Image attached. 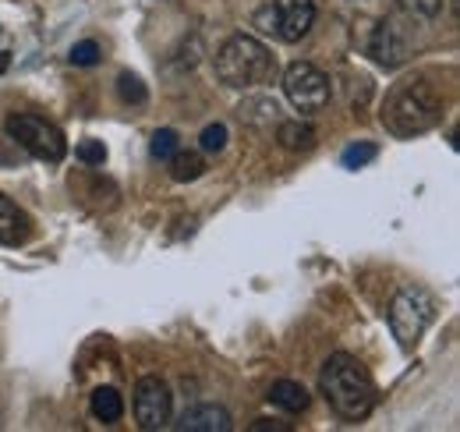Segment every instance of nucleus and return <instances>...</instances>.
Wrapping results in <instances>:
<instances>
[{"instance_id": "obj_1", "label": "nucleus", "mask_w": 460, "mask_h": 432, "mask_svg": "<svg viewBox=\"0 0 460 432\" xmlns=\"http://www.w3.org/2000/svg\"><path fill=\"white\" fill-rule=\"evenodd\" d=\"M319 390H323V397L330 400V408L347 418V422H361V418H368L372 415V408H376V397H379V390H376V379L368 376V369L354 358V355H330V362L323 365V373H319Z\"/></svg>"}, {"instance_id": "obj_2", "label": "nucleus", "mask_w": 460, "mask_h": 432, "mask_svg": "<svg viewBox=\"0 0 460 432\" xmlns=\"http://www.w3.org/2000/svg\"><path fill=\"white\" fill-rule=\"evenodd\" d=\"M439 117H443V96L425 78H407L403 86H397L383 110V124L401 139L429 131L432 124H439Z\"/></svg>"}, {"instance_id": "obj_3", "label": "nucleus", "mask_w": 460, "mask_h": 432, "mask_svg": "<svg viewBox=\"0 0 460 432\" xmlns=\"http://www.w3.org/2000/svg\"><path fill=\"white\" fill-rule=\"evenodd\" d=\"M273 68H277L273 54L255 36H244V32L230 36L227 43L217 50V78L230 89L262 86L273 75Z\"/></svg>"}, {"instance_id": "obj_4", "label": "nucleus", "mask_w": 460, "mask_h": 432, "mask_svg": "<svg viewBox=\"0 0 460 432\" xmlns=\"http://www.w3.org/2000/svg\"><path fill=\"white\" fill-rule=\"evenodd\" d=\"M436 320V298L425 287H403L397 291L394 305H390V326L394 337L401 340L403 351H414L418 340L425 337V329Z\"/></svg>"}, {"instance_id": "obj_5", "label": "nucleus", "mask_w": 460, "mask_h": 432, "mask_svg": "<svg viewBox=\"0 0 460 432\" xmlns=\"http://www.w3.org/2000/svg\"><path fill=\"white\" fill-rule=\"evenodd\" d=\"M255 25L266 36H277L284 43H297L315 25V0H270L255 11Z\"/></svg>"}, {"instance_id": "obj_6", "label": "nucleus", "mask_w": 460, "mask_h": 432, "mask_svg": "<svg viewBox=\"0 0 460 432\" xmlns=\"http://www.w3.org/2000/svg\"><path fill=\"white\" fill-rule=\"evenodd\" d=\"M7 135L29 149L36 160H47V163H60L64 153H67V142L60 135L58 124H50L47 117L40 113H11L7 117Z\"/></svg>"}, {"instance_id": "obj_7", "label": "nucleus", "mask_w": 460, "mask_h": 432, "mask_svg": "<svg viewBox=\"0 0 460 432\" xmlns=\"http://www.w3.org/2000/svg\"><path fill=\"white\" fill-rule=\"evenodd\" d=\"M284 93H288L290 107L301 110V113H319L330 104V96H333L330 78L315 64H308V60L290 64L288 75H284Z\"/></svg>"}, {"instance_id": "obj_8", "label": "nucleus", "mask_w": 460, "mask_h": 432, "mask_svg": "<svg viewBox=\"0 0 460 432\" xmlns=\"http://www.w3.org/2000/svg\"><path fill=\"white\" fill-rule=\"evenodd\" d=\"M171 386L160 376H142L135 382V422H138V429H167L171 426Z\"/></svg>"}, {"instance_id": "obj_9", "label": "nucleus", "mask_w": 460, "mask_h": 432, "mask_svg": "<svg viewBox=\"0 0 460 432\" xmlns=\"http://www.w3.org/2000/svg\"><path fill=\"white\" fill-rule=\"evenodd\" d=\"M368 54H372L376 64H383V68H401L403 60H407V36L401 32V25L379 22L376 32H372V40H368Z\"/></svg>"}, {"instance_id": "obj_10", "label": "nucleus", "mask_w": 460, "mask_h": 432, "mask_svg": "<svg viewBox=\"0 0 460 432\" xmlns=\"http://www.w3.org/2000/svg\"><path fill=\"white\" fill-rule=\"evenodd\" d=\"M230 426H234V418H230L227 408H220V404H195L177 422L181 432H227Z\"/></svg>"}, {"instance_id": "obj_11", "label": "nucleus", "mask_w": 460, "mask_h": 432, "mask_svg": "<svg viewBox=\"0 0 460 432\" xmlns=\"http://www.w3.org/2000/svg\"><path fill=\"white\" fill-rule=\"evenodd\" d=\"M32 234V220L7 195H0V245H25Z\"/></svg>"}, {"instance_id": "obj_12", "label": "nucleus", "mask_w": 460, "mask_h": 432, "mask_svg": "<svg viewBox=\"0 0 460 432\" xmlns=\"http://www.w3.org/2000/svg\"><path fill=\"white\" fill-rule=\"evenodd\" d=\"M266 397H270V404H273V408H280V411H288V415H301V411H308V404H312L308 390H305L301 382H294V379H280V382H273Z\"/></svg>"}, {"instance_id": "obj_13", "label": "nucleus", "mask_w": 460, "mask_h": 432, "mask_svg": "<svg viewBox=\"0 0 460 432\" xmlns=\"http://www.w3.org/2000/svg\"><path fill=\"white\" fill-rule=\"evenodd\" d=\"M89 408H93V418L103 422V426H114V422H120V415H124V400H120V393H117L114 386H100L93 393Z\"/></svg>"}, {"instance_id": "obj_14", "label": "nucleus", "mask_w": 460, "mask_h": 432, "mask_svg": "<svg viewBox=\"0 0 460 432\" xmlns=\"http://www.w3.org/2000/svg\"><path fill=\"white\" fill-rule=\"evenodd\" d=\"M277 139H280V146L290 149V153H308L315 146V131L308 124H301V121H284L280 131H277Z\"/></svg>"}, {"instance_id": "obj_15", "label": "nucleus", "mask_w": 460, "mask_h": 432, "mask_svg": "<svg viewBox=\"0 0 460 432\" xmlns=\"http://www.w3.org/2000/svg\"><path fill=\"white\" fill-rule=\"evenodd\" d=\"M202 174H206V160H202L199 153H181V149H177V153L171 157L173 181L184 184V181H195V177H202Z\"/></svg>"}, {"instance_id": "obj_16", "label": "nucleus", "mask_w": 460, "mask_h": 432, "mask_svg": "<svg viewBox=\"0 0 460 432\" xmlns=\"http://www.w3.org/2000/svg\"><path fill=\"white\" fill-rule=\"evenodd\" d=\"M117 96H120L124 104H135V107H142L149 93H146V86H142V78H138V75L124 71V75L117 78Z\"/></svg>"}, {"instance_id": "obj_17", "label": "nucleus", "mask_w": 460, "mask_h": 432, "mask_svg": "<svg viewBox=\"0 0 460 432\" xmlns=\"http://www.w3.org/2000/svg\"><path fill=\"white\" fill-rule=\"evenodd\" d=\"M401 11L414 22H432L439 11H443V0H397Z\"/></svg>"}, {"instance_id": "obj_18", "label": "nucleus", "mask_w": 460, "mask_h": 432, "mask_svg": "<svg viewBox=\"0 0 460 432\" xmlns=\"http://www.w3.org/2000/svg\"><path fill=\"white\" fill-rule=\"evenodd\" d=\"M149 153H153L156 160H171L173 153H177V131H171V128H160V131L149 139Z\"/></svg>"}, {"instance_id": "obj_19", "label": "nucleus", "mask_w": 460, "mask_h": 432, "mask_svg": "<svg viewBox=\"0 0 460 432\" xmlns=\"http://www.w3.org/2000/svg\"><path fill=\"white\" fill-rule=\"evenodd\" d=\"M376 160V146L372 142H358V146H347L341 163H344L347 170H358V166H365V163Z\"/></svg>"}, {"instance_id": "obj_20", "label": "nucleus", "mask_w": 460, "mask_h": 432, "mask_svg": "<svg viewBox=\"0 0 460 432\" xmlns=\"http://www.w3.org/2000/svg\"><path fill=\"white\" fill-rule=\"evenodd\" d=\"M71 64L75 68H93V64H100V43H93V40H82V43H75L71 47Z\"/></svg>"}, {"instance_id": "obj_21", "label": "nucleus", "mask_w": 460, "mask_h": 432, "mask_svg": "<svg viewBox=\"0 0 460 432\" xmlns=\"http://www.w3.org/2000/svg\"><path fill=\"white\" fill-rule=\"evenodd\" d=\"M199 142H202V149H206V153H220V149L227 146V128H224V124H209V128L202 131V139H199Z\"/></svg>"}, {"instance_id": "obj_22", "label": "nucleus", "mask_w": 460, "mask_h": 432, "mask_svg": "<svg viewBox=\"0 0 460 432\" xmlns=\"http://www.w3.org/2000/svg\"><path fill=\"white\" fill-rule=\"evenodd\" d=\"M78 160L89 163V166H100V163L107 160V146L103 142H82L78 146Z\"/></svg>"}, {"instance_id": "obj_23", "label": "nucleus", "mask_w": 460, "mask_h": 432, "mask_svg": "<svg viewBox=\"0 0 460 432\" xmlns=\"http://www.w3.org/2000/svg\"><path fill=\"white\" fill-rule=\"evenodd\" d=\"M7 64H11V54H7V50H4V54H0V75H4V71H7Z\"/></svg>"}]
</instances>
